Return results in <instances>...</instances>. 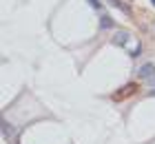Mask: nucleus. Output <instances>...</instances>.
<instances>
[{
  "mask_svg": "<svg viewBox=\"0 0 155 144\" xmlns=\"http://www.w3.org/2000/svg\"><path fill=\"white\" fill-rule=\"evenodd\" d=\"M126 40H129V33H124V31L115 35V45H124V42H126Z\"/></svg>",
  "mask_w": 155,
  "mask_h": 144,
  "instance_id": "obj_3",
  "label": "nucleus"
},
{
  "mask_svg": "<svg viewBox=\"0 0 155 144\" xmlns=\"http://www.w3.org/2000/svg\"><path fill=\"white\" fill-rule=\"evenodd\" d=\"M109 2L113 5V7H117V9H122V11H126V13H129V7H126V5H122L120 0H109Z\"/></svg>",
  "mask_w": 155,
  "mask_h": 144,
  "instance_id": "obj_4",
  "label": "nucleus"
},
{
  "mask_svg": "<svg viewBox=\"0 0 155 144\" xmlns=\"http://www.w3.org/2000/svg\"><path fill=\"white\" fill-rule=\"evenodd\" d=\"M153 5H155V0H153Z\"/></svg>",
  "mask_w": 155,
  "mask_h": 144,
  "instance_id": "obj_7",
  "label": "nucleus"
},
{
  "mask_svg": "<svg viewBox=\"0 0 155 144\" xmlns=\"http://www.w3.org/2000/svg\"><path fill=\"white\" fill-rule=\"evenodd\" d=\"M100 27L102 29H111V27H113V20H111L109 16H102L100 18Z\"/></svg>",
  "mask_w": 155,
  "mask_h": 144,
  "instance_id": "obj_2",
  "label": "nucleus"
},
{
  "mask_svg": "<svg viewBox=\"0 0 155 144\" xmlns=\"http://www.w3.org/2000/svg\"><path fill=\"white\" fill-rule=\"evenodd\" d=\"M151 84H155V75H153V78H151Z\"/></svg>",
  "mask_w": 155,
  "mask_h": 144,
  "instance_id": "obj_5",
  "label": "nucleus"
},
{
  "mask_svg": "<svg viewBox=\"0 0 155 144\" xmlns=\"http://www.w3.org/2000/svg\"><path fill=\"white\" fill-rule=\"evenodd\" d=\"M153 95H155V91H153Z\"/></svg>",
  "mask_w": 155,
  "mask_h": 144,
  "instance_id": "obj_6",
  "label": "nucleus"
},
{
  "mask_svg": "<svg viewBox=\"0 0 155 144\" xmlns=\"http://www.w3.org/2000/svg\"><path fill=\"white\" fill-rule=\"evenodd\" d=\"M153 73H155V64H151V62L142 64V67H140V71H137V75H140V78H144V80H151Z\"/></svg>",
  "mask_w": 155,
  "mask_h": 144,
  "instance_id": "obj_1",
  "label": "nucleus"
}]
</instances>
